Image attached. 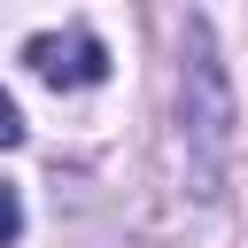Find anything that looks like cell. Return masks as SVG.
I'll return each instance as SVG.
<instances>
[{"label":"cell","instance_id":"3957f363","mask_svg":"<svg viewBox=\"0 0 248 248\" xmlns=\"http://www.w3.org/2000/svg\"><path fill=\"white\" fill-rule=\"evenodd\" d=\"M23 232V202H16V186H0V248Z\"/></svg>","mask_w":248,"mask_h":248},{"label":"cell","instance_id":"7a4b0ae2","mask_svg":"<svg viewBox=\"0 0 248 248\" xmlns=\"http://www.w3.org/2000/svg\"><path fill=\"white\" fill-rule=\"evenodd\" d=\"M23 62H31L46 85H101V78H108V46H101L93 31H78L70 46H62L54 31H39V39L23 46Z\"/></svg>","mask_w":248,"mask_h":248},{"label":"cell","instance_id":"277c9868","mask_svg":"<svg viewBox=\"0 0 248 248\" xmlns=\"http://www.w3.org/2000/svg\"><path fill=\"white\" fill-rule=\"evenodd\" d=\"M16 140H23V116H16V101L0 93V147H16Z\"/></svg>","mask_w":248,"mask_h":248},{"label":"cell","instance_id":"6da1fadb","mask_svg":"<svg viewBox=\"0 0 248 248\" xmlns=\"http://www.w3.org/2000/svg\"><path fill=\"white\" fill-rule=\"evenodd\" d=\"M178 140H186V186L217 202L232 163V78L209 46V23H186V70H178Z\"/></svg>","mask_w":248,"mask_h":248}]
</instances>
